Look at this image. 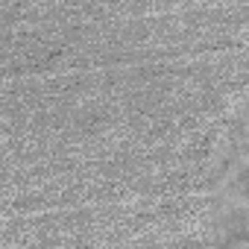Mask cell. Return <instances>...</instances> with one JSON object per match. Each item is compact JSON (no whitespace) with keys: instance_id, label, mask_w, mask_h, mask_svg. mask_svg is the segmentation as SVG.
<instances>
[{"instance_id":"obj_2","label":"cell","mask_w":249,"mask_h":249,"mask_svg":"<svg viewBox=\"0 0 249 249\" xmlns=\"http://www.w3.org/2000/svg\"><path fill=\"white\" fill-rule=\"evenodd\" d=\"M246 188H249V170H246Z\"/></svg>"},{"instance_id":"obj_1","label":"cell","mask_w":249,"mask_h":249,"mask_svg":"<svg viewBox=\"0 0 249 249\" xmlns=\"http://www.w3.org/2000/svg\"><path fill=\"white\" fill-rule=\"evenodd\" d=\"M240 229H243V234L249 237V211H246V214L240 217Z\"/></svg>"}]
</instances>
